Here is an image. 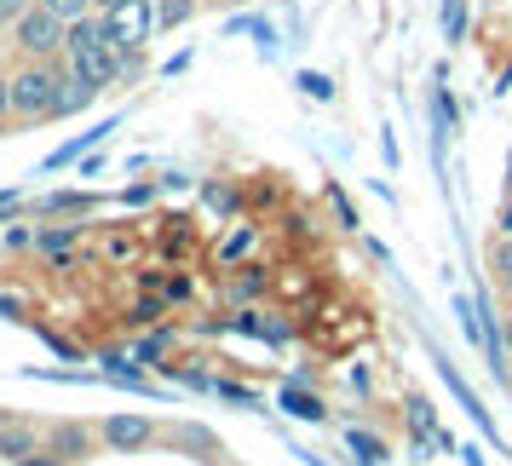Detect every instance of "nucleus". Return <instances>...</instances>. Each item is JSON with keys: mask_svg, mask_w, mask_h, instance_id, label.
<instances>
[{"mask_svg": "<svg viewBox=\"0 0 512 466\" xmlns=\"http://www.w3.org/2000/svg\"><path fill=\"white\" fill-rule=\"evenodd\" d=\"M501 196H512V144H507V167H501Z\"/></svg>", "mask_w": 512, "mask_h": 466, "instance_id": "bb28decb", "label": "nucleus"}, {"mask_svg": "<svg viewBox=\"0 0 512 466\" xmlns=\"http://www.w3.org/2000/svg\"><path fill=\"white\" fill-rule=\"evenodd\" d=\"M64 35H70V24H64V18H52L47 6L35 0L24 18L12 24V47L24 52V58H58V52H64Z\"/></svg>", "mask_w": 512, "mask_h": 466, "instance_id": "7ed1b4c3", "label": "nucleus"}, {"mask_svg": "<svg viewBox=\"0 0 512 466\" xmlns=\"http://www.w3.org/2000/svg\"><path fill=\"white\" fill-rule=\"evenodd\" d=\"M489 265H495V277L512 282V236H501L495 248H489Z\"/></svg>", "mask_w": 512, "mask_h": 466, "instance_id": "f3484780", "label": "nucleus"}, {"mask_svg": "<svg viewBox=\"0 0 512 466\" xmlns=\"http://www.w3.org/2000/svg\"><path fill=\"white\" fill-rule=\"evenodd\" d=\"M461 455H466V466H484V449H472V443H461Z\"/></svg>", "mask_w": 512, "mask_h": 466, "instance_id": "cd10ccee", "label": "nucleus"}, {"mask_svg": "<svg viewBox=\"0 0 512 466\" xmlns=\"http://www.w3.org/2000/svg\"><path fill=\"white\" fill-rule=\"evenodd\" d=\"M64 242H75V231H47V236H41V248H47V254H52V248H64Z\"/></svg>", "mask_w": 512, "mask_h": 466, "instance_id": "b1692460", "label": "nucleus"}, {"mask_svg": "<svg viewBox=\"0 0 512 466\" xmlns=\"http://www.w3.org/2000/svg\"><path fill=\"white\" fill-rule=\"evenodd\" d=\"M29 6H35V0H0V29H12V24L29 12Z\"/></svg>", "mask_w": 512, "mask_h": 466, "instance_id": "6ab92c4d", "label": "nucleus"}, {"mask_svg": "<svg viewBox=\"0 0 512 466\" xmlns=\"http://www.w3.org/2000/svg\"><path fill=\"white\" fill-rule=\"evenodd\" d=\"M432 363H438L443 386H449V392L461 397V409H466V415H472V420H478V432H484L489 443H501V432H495V420H489V409H484V403H478V392H472V386H466L461 374H455V363H449V357H443L438 346H432Z\"/></svg>", "mask_w": 512, "mask_h": 466, "instance_id": "39448f33", "label": "nucleus"}, {"mask_svg": "<svg viewBox=\"0 0 512 466\" xmlns=\"http://www.w3.org/2000/svg\"><path fill=\"white\" fill-rule=\"evenodd\" d=\"M466 35V0H443V47H461Z\"/></svg>", "mask_w": 512, "mask_h": 466, "instance_id": "9b49d317", "label": "nucleus"}, {"mask_svg": "<svg viewBox=\"0 0 512 466\" xmlns=\"http://www.w3.org/2000/svg\"><path fill=\"white\" fill-rule=\"evenodd\" d=\"M507 351H512V317H507Z\"/></svg>", "mask_w": 512, "mask_h": 466, "instance_id": "c756f323", "label": "nucleus"}, {"mask_svg": "<svg viewBox=\"0 0 512 466\" xmlns=\"http://www.w3.org/2000/svg\"><path fill=\"white\" fill-rule=\"evenodd\" d=\"M18 466H70L64 455H52V449H35V455H24Z\"/></svg>", "mask_w": 512, "mask_h": 466, "instance_id": "412c9836", "label": "nucleus"}, {"mask_svg": "<svg viewBox=\"0 0 512 466\" xmlns=\"http://www.w3.org/2000/svg\"><path fill=\"white\" fill-rule=\"evenodd\" d=\"M104 18V29H110V41H116L121 52H144V41L156 35V0H121L116 12H98Z\"/></svg>", "mask_w": 512, "mask_h": 466, "instance_id": "20e7f679", "label": "nucleus"}, {"mask_svg": "<svg viewBox=\"0 0 512 466\" xmlns=\"http://www.w3.org/2000/svg\"><path fill=\"white\" fill-rule=\"evenodd\" d=\"M6 116H12V75H0V127H6Z\"/></svg>", "mask_w": 512, "mask_h": 466, "instance_id": "4be33fe9", "label": "nucleus"}, {"mask_svg": "<svg viewBox=\"0 0 512 466\" xmlns=\"http://www.w3.org/2000/svg\"><path fill=\"white\" fill-rule=\"evenodd\" d=\"M156 311H162V305L144 300V305H133V317H127V323H156Z\"/></svg>", "mask_w": 512, "mask_h": 466, "instance_id": "5701e85b", "label": "nucleus"}, {"mask_svg": "<svg viewBox=\"0 0 512 466\" xmlns=\"http://www.w3.org/2000/svg\"><path fill=\"white\" fill-rule=\"evenodd\" d=\"M121 0H93V12H116Z\"/></svg>", "mask_w": 512, "mask_h": 466, "instance_id": "c85d7f7f", "label": "nucleus"}, {"mask_svg": "<svg viewBox=\"0 0 512 466\" xmlns=\"http://www.w3.org/2000/svg\"><path fill=\"white\" fill-rule=\"evenodd\" d=\"M0 432H6V415H0Z\"/></svg>", "mask_w": 512, "mask_h": 466, "instance_id": "7c9ffc66", "label": "nucleus"}, {"mask_svg": "<svg viewBox=\"0 0 512 466\" xmlns=\"http://www.w3.org/2000/svg\"><path fill=\"white\" fill-rule=\"evenodd\" d=\"M12 116L18 121L64 116V75H58L52 58H29L24 70L12 75Z\"/></svg>", "mask_w": 512, "mask_h": 466, "instance_id": "f03ea898", "label": "nucleus"}, {"mask_svg": "<svg viewBox=\"0 0 512 466\" xmlns=\"http://www.w3.org/2000/svg\"><path fill=\"white\" fill-rule=\"evenodd\" d=\"M282 409L294 420H328V409H323V397H311V392H300V380L294 386H282V397H277Z\"/></svg>", "mask_w": 512, "mask_h": 466, "instance_id": "0eeeda50", "label": "nucleus"}, {"mask_svg": "<svg viewBox=\"0 0 512 466\" xmlns=\"http://www.w3.org/2000/svg\"><path fill=\"white\" fill-rule=\"evenodd\" d=\"M323 196H328V208H334V219H340L346 231H357V208H351V196H346V190H340V185H328Z\"/></svg>", "mask_w": 512, "mask_h": 466, "instance_id": "ddd939ff", "label": "nucleus"}, {"mask_svg": "<svg viewBox=\"0 0 512 466\" xmlns=\"http://www.w3.org/2000/svg\"><path fill=\"white\" fill-rule=\"evenodd\" d=\"M52 18H64V24H75V18H87L93 12V0H41Z\"/></svg>", "mask_w": 512, "mask_h": 466, "instance_id": "2eb2a0df", "label": "nucleus"}, {"mask_svg": "<svg viewBox=\"0 0 512 466\" xmlns=\"http://www.w3.org/2000/svg\"><path fill=\"white\" fill-rule=\"evenodd\" d=\"M346 449H351V461H357V466H380V461H386V443L369 438V432H357V426L346 432Z\"/></svg>", "mask_w": 512, "mask_h": 466, "instance_id": "6e6552de", "label": "nucleus"}, {"mask_svg": "<svg viewBox=\"0 0 512 466\" xmlns=\"http://www.w3.org/2000/svg\"><path fill=\"white\" fill-rule=\"evenodd\" d=\"M248 248H254V231H236L231 242L219 248V254H225V259H242V254H248Z\"/></svg>", "mask_w": 512, "mask_h": 466, "instance_id": "aec40b11", "label": "nucleus"}, {"mask_svg": "<svg viewBox=\"0 0 512 466\" xmlns=\"http://www.w3.org/2000/svg\"><path fill=\"white\" fill-rule=\"evenodd\" d=\"M259 288H265V277H259V271H254V277H242V282H236V294H242V300H248V294H259Z\"/></svg>", "mask_w": 512, "mask_h": 466, "instance_id": "393cba45", "label": "nucleus"}, {"mask_svg": "<svg viewBox=\"0 0 512 466\" xmlns=\"http://www.w3.org/2000/svg\"><path fill=\"white\" fill-rule=\"evenodd\" d=\"M501 236H512V196H501Z\"/></svg>", "mask_w": 512, "mask_h": 466, "instance_id": "a878e982", "label": "nucleus"}, {"mask_svg": "<svg viewBox=\"0 0 512 466\" xmlns=\"http://www.w3.org/2000/svg\"><path fill=\"white\" fill-rule=\"evenodd\" d=\"M190 12H196V0H162V6H156V24L173 29V24H185Z\"/></svg>", "mask_w": 512, "mask_h": 466, "instance_id": "4468645a", "label": "nucleus"}, {"mask_svg": "<svg viewBox=\"0 0 512 466\" xmlns=\"http://www.w3.org/2000/svg\"><path fill=\"white\" fill-rule=\"evenodd\" d=\"M0 455L24 461V455H35V438H29L24 426H12V420H6V432H0Z\"/></svg>", "mask_w": 512, "mask_h": 466, "instance_id": "f8f14e48", "label": "nucleus"}, {"mask_svg": "<svg viewBox=\"0 0 512 466\" xmlns=\"http://www.w3.org/2000/svg\"><path fill=\"white\" fill-rule=\"evenodd\" d=\"M213 392L225 397V403H242V409H259V392H248V386H231V380H213Z\"/></svg>", "mask_w": 512, "mask_h": 466, "instance_id": "dca6fc26", "label": "nucleus"}, {"mask_svg": "<svg viewBox=\"0 0 512 466\" xmlns=\"http://www.w3.org/2000/svg\"><path fill=\"white\" fill-rule=\"evenodd\" d=\"M236 328H242V334H259V340H271V346H282V340H288V323H265L259 311H242V317H236Z\"/></svg>", "mask_w": 512, "mask_h": 466, "instance_id": "1a4fd4ad", "label": "nucleus"}, {"mask_svg": "<svg viewBox=\"0 0 512 466\" xmlns=\"http://www.w3.org/2000/svg\"><path fill=\"white\" fill-rule=\"evenodd\" d=\"M300 93L305 98H323V104H328V98H334V81H328V75H317V70H305L300 75Z\"/></svg>", "mask_w": 512, "mask_h": 466, "instance_id": "a211bd4d", "label": "nucleus"}, {"mask_svg": "<svg viewBox=\"0 0 512 466\" xmlns=\"http://www.w3.org/2000/svg\"><path fill=\"white\" fill-rule=\"evenodd\" d=\"M87 432H81V426H58V432H52V455H64V461H75V455H87Z\"/></svg>", "mask_w": 512, "mask_h": 466, "instance_id": "9d476101", "label": "nucleus"}, {"mask_svg": "<svg viewBox=\"0 0 512 466\" xmlns=\"http://www.w3.org/2000/svg\"><path fill=\"white\" fill-rule=\"evenodd\" d=\"M64 58H70V75H81L87 87H110L121 70H127V52L110 41V29H104V18H75L70 24V35H64Z\"/></svg>", "mask_w": 512, "mask_h": 466, "instance_id": "f257e3e1", "label": "nucleus"}, {"mask_svg": "<svg viewBox=\"0 0 512 466\" xmlns=\"http://www.w3.org/2000/svg\"><path fill=\"white\" fill-rule=\"evenodd\" d=\"M150 438H156V426L144 415H110L104 420V443H110L116 455H133V449H144Z\"/></svg>", "mask_w": 512, "mask_h": 466, "instance_id": "423d86ee", "label": "nucleus"}, {"mask_svg": "<svg viewBox=\"0 0 512 466\" xmlns=\"http://www.w3.org/2000/svg\"><path fill=\"white\" fill-rule=\"evenodd\" d=\"M156 6H162V0H156Z\"/></svg>", "mask_w": 512, "mask_h": 466, "instance_id": "473e14b6", "label": "nucleus"}, {"mask_svg": "<svg viewBox=\"0 0 512 466\" xmlns=\"http://www.w3.org/2000/svg\"><path fill=\"white\" fill-rule=\"evenodd\" d=\"M507 294H512V282H507Z\"/></svg>", "mask_w": 512, "mask_h": 466, "instance_id": "2f4dec72", "label": "nucleus"}]
</instances>
